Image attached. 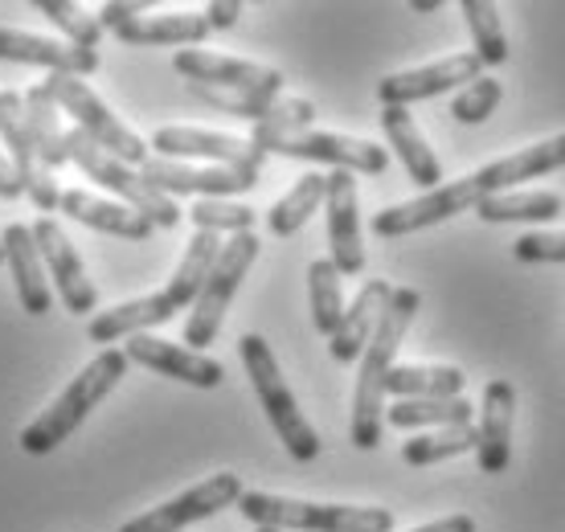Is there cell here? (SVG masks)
Masks as SVG:
<instances>
[{"instance_id": "ba28073f", "label": "cell", "mask_w": 565, "mask_h": 532, "mask_svg": "<svg viewBox=\"0 0 565 532\" xmlns=\"http://www.w3.org/2000/svg\"><path fill=\"white\" fill-rule=\"evenodd\" d=\"M250 143L263 156L275 152V156H291V160H316V164H332V172L382 177L390 169V152L385 148H377L373 140L337 136V131H263V127H255Z\"/></svg>"}, {"instance_id": "ac0fdd59", "label": "cell", "mask_w": 565, "mask_h": 532, "mask_svg": "<svg viewBox=\"0 0 565 532\" xmlns=\"http://www.w3.org/2000/svg\"><path fill=\"white\" fill-rule=\"evenodd\" d=\"M328 246L340 279H353L365 270V242H361V210H356V177L353 172H328Z\"/></svg>"}, {"instance_id": "1f68e13d", "label": "cell", "mask_w": 565, "mask_h": 532, "mask_svg": "<svg viewBox=\"0 0 565 532\" xmlns=\"http://www.w3.org/2000/svg\"><path fill=\"white\" fill-rule=\"evenodd\" d=\"M476 447H480V430L471 422L467 426H443V430H430V435L402 443V462L406 467H430V462L455 459V455H467Z\"/></svg>"}, {"instance_id": "7a4b0ae2", "label": "cell", "mask_w": 565, "mask_h": 532, "mask_svg": "<svg viewBox=\"0 0 565 532\" xmlns=\"http://www.w3.org/2000/svg\"><path fill=\"white\" fill-rule=\"evenodd\" d=\"M418 308H423V295L414 291V287H394L382 320H377V332H373V340L361 352V373H356V393H353V426H349L353 447L361 450L382 447L385 381H390V369H394V357L402 349V337L411 332Z\"/></svg>"}, {"instance_id": "30bf717a", "label": "cell", "mask_w": 565, "mask_h": 532, "mask_svg": "<svg viewBox=\"0 0 565 532\" xmlns=\"http://www.w3.org/2000/svg\"><path fill=\"white\" fill-rule=\"evenodd\" d=\"M0 140L9 148V164H13L29 201L42 213H54L62 205V189H57L54 172L38 160V143H33L25 115V95H17V91H0Z\"/></svg>"}, {"instance_id": "44dd1931", "label": "cell", "mask_w": 565, "mask_h": 532, "mask_svg": "<svg viewBox=\"0 0 565 532\" xmlns=\"http://www.w3.org/2000/svg\"><path fill=\"white\" fill-rule=\"evenodd\" d=\"M390 295H394V287H390L385 279H369L365 287L356 291V299L344 308V316H340V328L328 337L332 361H340V364L361 361L365 344L373 340V332H377V320H382Z\"/></svg>"}, {"instance_id": "d4e9b609", "label": "cell", "mask_w": 565, "mask_h": 532, "mask_svg": "<svg viewBox=\"0 0 565 532\" xmlns=\"http://www.w3.org/2000/svg\"><path fill=\"white\" fill-rule=\"evenodd\" d=\"M57 210L66 213V217H74V222L99 230V234H115V238H128V242H148L156 230V225L148 222V217H140L136 210L115 205V201H103V196L86 193V189H66Z\"/></svg>"}, {"instance_id": "52a82bcc", "label": "cell", "mask_w": 565, "mask_h": 532, "mask_svg": "<svg viewBox=\"0 0 565 532\" xmlns=\"http://www.w3.org/2000/svg\"><path fill=\"white\" fill-rule=\"evenodd\" d=\"M255 263H258L255 234H234V238L222 242V254H217V263H213L210 279H205L198 304H193L189 320H184V344H193V352H201L205 344L217 340L230 304H234L242 279L250 275V266Z\"/></svg>"}, {"instance_id": "6da1fadb", "label": "cell", "mask_w": 565, "mask_h": 532, "mask_svg": "<svg viewBox=\"0 0 565 532\" xmlns=\"http://www.w3.org/2000/svg\"><path fill=\"white\" fill-rule=\"evenodd\" d=\"M217 254H222V238L198 230L193 242L184 246L181 266H177V275L169 279L164 291L143 295V299H128V304H119V308H111V311H99L95 320L86 323V337L95 340V344H115V340L143 337L156 323H169L177 311L198 304V295H201V287H205V279H210Z\"/></svg>"}, {"instance_id": "484cf974", "label": "cell", "mask_w": 565, "mask_h": 532, "mask_svg": "<svg viewBox=\"0 0 565 532\" xmlns=\"http://www.w3.org/2000/svg\"><path fill=\"white\" fill-rule=\"evenodd\" d=\"M382 127H385V136H390V148H394L397 160H402V169L411 172V181L423 184L426 193L438 189V184H443V164H438L435 148L426 143V136L418 131L414 115L406 111V107H385Z\"/></svg>"}, {"instance_id": "60d3db41", "label": "cell", "mask_w": 565, "mask_h": 532, "mask_svg": "<svg viewBox=\"0 0 565 532\" xmlns=\"http://www.w3.org/2000/svg\"><path fill=\"white\" fill-rule=\"evenodd\" d=\"M242 17V4L238 0H213L210 9H205V25L210 29H234Z\"/></svg>"}, {"instance_id": "8d00e7d4", "label": "cell", "mask_w": 565, "mask_h": 532, "mask_svg": "<svg viewBox=\"0 0 565 532\" xmlns=\"http://www.w3.org/2000/svg\"><path fill=\"white\" fill-rule=\"evenodd\" d=\"M193 225L205 230V234H250V225H255L258 213L250 205H234V201H198L193 210H189Z\"/></svg>"}, {"instance_id": "d590c367", "label": "cell", "mask_w": 565, "mask_h": 532, "mask_svg": "<svg viewBox=\"0 0 565 532\" xmlns=\"http://www.w3.org/2000/svg\"><path fill=\"white\" fill-rule=\"evenodd\" d=\"M50 21H54L66 38H71L74 50H86V54H99V42H103V25L99 17H86L78 4H71V0H42L38 4Z\"/></svg>"}, {"instance_id": "5b68a950", "label": "cell", "mask_w": 565, "mask_h": 532, "mask_svg": "<svg viewBox=\"0 0 565 532\" xmlns=\"http://www.w3.org/2000/svg\"><path fill=\"white\" fill-rule=\"evenodd\" d=\"M238 352H242L246 373H250V385H255L258 402H263L270 426H275V435H279V443L287 447V455L296 462L320 459V435L311 430V422L303 418V409H299L291 385L282 381L279 361H275V352H270L267 340L250 332V337L238 340Z\"/></svg>"}, {"instance_id": "f546056e", "label": "cell", "mask_w": 565, "mask_h": 532, "mask_svg": "<svg viewBox=\"0 0 565 532\" xmlns=\"http://www.w3.org/2000/svg\"><path fill=\"white\" fill-rule=\"evenodd\" d=\"M210 33L205 17L198 13H169V17H140L131 25L115 29V38L128 45H198Z\"/></svg>"}, {"instance_id": "7c38bea8", "label": "cell", "mask_w": 565, "mask_h": 532, "mask_svg": "<svg viewBox=\"0 0 565 532\" xmlns=\"http://www.w3.org/2000/svg\"><path fill=\"white\" fill-rule=\"evenodd\" d=\"M480 205V189L471 177L463 181H447L430 189V193L414 196V201H402V205H390L373 217V234L377 238H406V234H418L426 225L451 222L459 213H476Z\"/></svg>"}, {"instance_id": "5bb4252c", "label": "cell", "mask_w": 565, "mask_h": 532, "mask_svg": "<svg viewBox=\"0 0 565 532\" xmlns=\"http://www.w3.org/2000/svg\"><path fill=\"white\" fill-rule=\"evenodd\" d=\"M172 71L184 74L198 86H217V91H238V95H263L279 98L282 74L258 62H242V57L205 54V50H177Z\"/></svg>"}, {"instance_id": "f1b7e54d", "label": "cell", "mask_w": 565, "mask_h": 532, "mask_svg": "<svg viewBox=\"0 0 565 532\" xmlns=\"http://www.w3.org/2000/svg\"><path fill=\"white\" fill-rule=\"evenodd\" d=\"M324 196H328V177H324V172H308V177H299V181L291 184V193L279 196V201L270 205L267 230L275 234V238H291L296 230H303V225H308L311 213L324 205Z\"/></svg>"}, {"instance_id": "8992f818", "label": "cell", "mask_w": 565, "mask_h": 532, "mask_svg": "<svg viewBox=\"0 0 565 532\" xmlns=\"http://www.w3.org/2000/svg\"><path fill=\"white\" fill-rule=\"evenodd\" d=\"M66 160L78 164V169H83L95 184H103L107 193L124 196V201H128V210H136L140 217H148L152 225H160V230H172V225L181 222V205H177L172 196L156 193L152 184L143 181L131 164L115 160L111 152H103L99 143L90 140V136H83L78 127L66 131Z\"/></svg>"}, {"instance_id": "7bdbcfd3", "label": "cell", "mask_w": 565, "mask_h": 532, "mask_svg": "<svg viewBox=\"0 0 565 532\" xmlns=\"http://www.w3.org/2000/svg\"><path fill=\"white\" fill-rule=\"evenodd\" d=\"M25 189H21V181H17V172H13V164L0 156V196L4 201H13V196H21Z\"/></svg>"}, {"instance_id": "8fae6325", "label": "cell", "mask_w": 565, "mask_h": 532, "mask_svg": "<svg viewBox=\"0 0 565 532\" xmlns=\"http://www.w3.org/2000/svg\"><path fill=\"white\" fill-rule=\"evenodd\" d=\"M242 496H246L242 479L234 476V471H217V476H210L205 483H198V488L172 496L169 504L152 508V512H143V517H131L119 532H181V529H189V524H198V520L217 517L222 508H234Z\"/></svg>"}, {"instance_id": "d6986e66", "label": "cell", "mask_w": 565, "mask_h": 532, "mask_svg": "<svg viewBox=\"0 0 565 532\" xmlns=\"http://www.w3.org/2000/svg\"><path fill=\"white\" fill-rule=\"evenodd\" d=\"M124 357L143 369H152L160 377H172V381H184V385H198V390H217L222 381H226V369L205 357V352H193L184 349V344H172V340H156V337H131Z\"/></svg>"}, {"instance_id": "4316f807", "label": "cell", "mask_w": 565, "mask_h": 532, "mask_svg": "<svg viewBox=\"0 0 565 532\" xmlns=\"http://www.w3.org/2000/svg\"><path fill=\"white\" fill-rule=\"evenodd\" d=\"M467 377L451 364H394L385 381V397L394 402H443L463 397Z\"/></svg>"}, {"instance_id": "277c9868", "label": "cell", "mask_w": 565, "mask_h": 532, "mask_svg": "<svg viewBox=\"0 0 565 532\" xmlns=\"http://www.w3.org/2000/svg\"><path fill=\"white\" fill-rule=\"evenodd\" d=\"M238 512L258 529L279 532H394L390 508H356V504H311L275 491H246Z\"/></svg>"}, {"instance_id": "74e56055", "label": "cell", "mask_w": 565, "mask_h": 532, "mask_svg": "<svg viewBox=\"0 0 565 532\" xmlns=\"http://www.w3.org/2000/svg\"><path fill=\"white\" fill-rule=\"evenodd\" d=\"M500 95H504V91H500V83L483 74V78H476V83L463 86V91L455 95L451 115L459 119V124H483V119L500 107Z\"/></svg>"}, {"instance_id": "836d02e7", "label": "cell", "mask_w": 565, "mask_h": 532, "mask_svg": "<svg viewBox=\"0 0 565 532\" xmlns=\"http://www.w3.org/2000/svg\"><path fill=\"white\" fill-rule=\"evenodd\" d=\"M308 299H311V323L320 337H332L344 316V295H340V270L332 258H316L308 266Z\"/></svg>"}, {"instance_id": "ab89813d", "label": "cell", "mask_w": 565, "mask_h": 532, "mask_svg": "<svg viewBox=\"0 0 565 532\" xmlns=\"http://www.w3.org/2000/svg\"><path fill=\"white\" fill-rule=\"evenodd\" d=\"M148 9V4H124V0H111V4H103L99 9V25L103 29H124L131 25V21H140V13Z\"/></svg>"}, {"instance_id": "ee69618b", "label": "cell", "mask_w": 565, "mask_h": 532, "mask_svg": "<svg viewBox=\"0 0 565 532\" xmlns=\"http://www.w3.org/2000/svg\"><path fill=\"white\" fill-rule=\"evenodd\" d=\"M411 9L414 13H438V9H443V0H414Z\"/></svg>"}, {"instance_id": "bcb514c9", "label": "cell", "mask_w": 565, "mask_h": 532, "mask_svg": "<svg viewBox=\"0 0 565 532\" xmlns=\"http://www.w3.org/2000/svg\"><path fill=\"white\" fill-rule=\"evenodd\" d=\"M258 532H279V529H258Z\"/></svg>"}, {"instance_id": "4dcf8cb0", "label": "cell", "mask_w": 565, "mask_h": 532, "mask_svg": "<svg viewBox=\"0 0 565 532\" xmlns=\"http://www.w3.org/2000/svg\"><path fill=\"white\" fill-rule=\"evenodd\" d=\"M25 115H29V131H33V143H38V160L54 172L66 164V131L57 124V103L50 95V86H29L25 95Z\"/></svg>"}, {"instance_id": "f35d334b", "label": "cell", "mask_w": 565, "mask_h": 532, "mask_svg": "<svg viewBox=\"0 0 565 532\" xmlns=\"http://www.w3.org/2000/svg\"><path fill=\"white\" fill-rule=\"evenodd\" d=\"M512 254L521 263H565V234H524Z\"/></svg>"}, {"instance_id": "b9f144b4", "label": "cell", "mask_w": 565, "mask_h": 532, "mask_svg": "<svg viewBox=\"0 0 565 532\" xmlns=\"http://www.w3.org/2000/svg\"><path fill=\"white\" fill-rule=\"evenodd\" d=\"M411 532H476V520L471 517H443L435 524H423V529H411Z\"/></svg>"}, {"instance_id": "9c48e42d", "label": "cell", "mask_w": 565, "mask_h": 532, "mask_svg": "<svg viewBox=\"0 0 565 532\" xmlns=\"http://www.w3.org/2000/svg\"><path fill=\"white\" fill-rule=\"evenodd\" d=\"M50 95L54 103L62 107L66 115H74V127L90 136V140L99 143L103 152H111L115 160H124L131 169H143V160H148V143L131 131L128 124H119L111 115V107L103 103L83 78H71V74H50Z\"/></svg>"}, {"instance_id": "603a6c76", "label": "cell", "mask_w": 565, "mask_h": 532, "mask_svg": "<svg viewBox=\"0 0 565 532\" xmlns=\"http://www.w3.org/2000/svg\"><path fill=\"white\" fill-rule=\"evenodd\" d=\"M4 263L13 270V283H17V299H21V308L29 316H45L50 304H54V295H50V283H45V263H42V251H38V242H33V225H9L4 234Z\"/></svg>"}, {"instance_id": "83f0119b", "label": "cell", "mask_w": 565, "mask_h": 532, "mask_svg": "<svg viewBox=\"0 0 565 532\" xmlns=\"http://www.w3.org/2000/svg\"><path fill=\"white\" fill-rule=\"evenodd\" d=\"M565 201L562 193H550V189H533V193H492L480 196V213L483 222L504 225V222H553L562 217Z\"/></svg>"}, {"instance_id": "e575fe53", "label": "cell", "mask_w": 565, "mask_h": 532, "mask_svg": "<svg viewBox=\"0 0 565 532\" xmlns=\"http://www.w3.org/2000/svg\"><path fill=\"white\" fill-rule=\"evenodd\" d=\"M459 9L467 17V29H471L476 57L483 66H504L509 62V38H504V25H500V9L492 0H463Z\"/></svg>"}, {"instance_id": "f6af8a7d", "label": "cell", "mask_w": 565, "mask_h": 532, "mask_svg": "<svg viewBox=\"0 0 565 532\" xmlns=\"http://www.w3.org/2000/svg\"><path fill=\"white\" fill-rule=\"evenodd\" d=\"M0 266H4V242H0Z\"/></svg>"}, {"instance_id": "4fadbf2b", "label": "cell", "mask_w": 565, "mask_h": 532, "mask_svg": "<svg viewBox=\"0 0 565 532\" xmlns=\"http://www.w3.org/2000/svg\"><path fill=\"white\" fill-rule=\"evenodd\" d=\"M148 148H156L164 160H210L213 169H234L246 172V177H258L263 160H267L250 140L222 136V131H201V127H160Z\"/></svg>"}, {"instance_id": "9a60e30c", "label": "cell", "mask_w": 565, "mask_h": 532, "mask_svg": "<svg viewBox=\"0 0 565 532\" xmlns=\"http://www.w3.org/2000/svg\"><path fill=\"white\" fill-rule=\"evenodd\" d=\"M140 177L164 196H201V201H230L238 193H250L258 177L234 169H193L184 160H164V156H148Z\"/></svg>"}, {"instance_id": "2e32d148", "label": "cell", "mask_w": 565, "mask_h": 532, "mask_svg": "<svg viewBox=\"0 0 565 532\" xmlns=\"http://www.w3.org/2000/svg\"><path fill=\"white\" fill-rule=\"evenodd\" d=\"M476 78H483V62L463 50V54H451L443 62L418 66V71L385 74L377 83V98H382V107H411V103H423V98L447 95L455 86H471Z\"/></svg>"}, {"instance_id": "7402d4cb", "label": "cell", "mask_w": 565, "mask_h": 532, "mask_svg": "<svg viewBox=\"0 0 565 532\" xmlns=\"http://www.w3.org/2000/svg\"><path fill=\"white\" fill-rule=\"evenodd\" d=\"M557 169H565V131L545 143H533V148H521V152H512V156H500L492 164H483L480 172H471V181H476L480 196H492V193L512 189V184L537 181V177L557 172Z\"/></svg>"}, {"instance_id": "ffe728a7", "label": "cell", "mask_w": 565, "mask_h": 532, "mask_svg": "<svg viewBox=\"0 0 565 532\" xmlns=\"http://www.w3.org/2000/svg\"><path fill=\"white\" fill-rule=\"evenodd\" d=\"M512 418H516V390L509 381H488L483 390V406H480V447H476V459H480L483 476H500L509 471L512 459Z\"/></svg>"}, {"instance_id": "e0dca14e", "label": "cell", "mask_w": 565, "mask_h": 532, "mask_svg": "<svg viewBox=\"0 0 565 532\" xmlns=\"http://www.w3.org/2000/svg\"><path fill=\"white\" fill-rule=\"evenodd\" d=\"M33 242H38V251H42L45 279H54V291L62 295L66 311H74V316L95 311L99 291H95V283L86 279L83 258L74 251V242L62 234V225L50 222V217H38V222H33Z\"/></svg>"}, {"instance_id": "d6a6232c", "label": "cell", "mask_w": 565, "mask_h": 532, "mask_svg": "<svg viewBox=\"0 0 565 532\" xmlns=\"http://www.w3.org/2000/svg\"><path fill=\"white\" fill-rule=\"evenodd\" d=\"M385 422L397 430H418V426H467L471 422V402L467 397H443V402H394L385 406Z\"/></svg>"}, {"instance_id": "3957f363", "label": "cell", "mask_w": 565, "mask_h": 532, "mask_svg": "<svg viewBox=\"0 0 565 532\" xmlns=\"http://www.w3.org/2000/svg\"><path fill=\"white\" fill-rule=\"evenodd\" d=\"M124 377H128V357H124V349H103L99 357L86 364L83 373L50 402V409H42V414L21 430V450H25V455H50L57 443H66V438L83 426L86 414L99 406L103 397H107Z\"/></svg>"}, {"instance_id": "cb8c5ba5", "label": "cell", "mask_w": 565, "mask_h": 532, "mask_svg": "<svg viewBox=\"0 0 565 532\" xmlns=\"http://www.w3.org/2000/svg\"><path fill=\"white\" fill-rule=\"evenodd\" d=\"M0 57L4 62H29V66H50L54 74H71L86 78L99 71V54L74 50L54 38H38V33H21V29H0Z\"/></svg>"}]
</instances>
